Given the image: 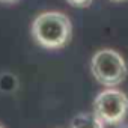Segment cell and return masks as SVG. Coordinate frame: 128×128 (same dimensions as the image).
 I'll return each mask as SVG.
<instances>
[{
    "label": "cell",
    "mask_w": 128,
    "mask_h": 128,
    "mask_svg": "<svg viewBox=\"0 0 128 128\" xmlns=\"http://www.w3.org/2000/svg\"><path fill=\"white\" fill-rule=\"evenodd\" d=\"M32 38L45 50H60L66 47L72 36L71 18L60 11L39 12L32 21Z\"/></svg>",
    "instance_id": "obj_1"
},
{
    "label": "cell",
    "mask_w": 128,
    "mask_h": 128,
    "mask_svg": "<svg viewBox=\"0 0 128 128\" xmlns=\"http://www.w3.org/2000/svg\"><path fill=\"white\" fill-rule=\"evenodd\" d=\"M90 72L100 84L116 88L126 78L128 68L119 51L113 48H101L95 51L90 59Z\"/></svg>",
    "instance_id": "obj_2"
},
{
    "label": "cell",
    "mask_w": 128,
    "mask_h": 128,
    "mask_svg": "<svg viewBox=\"0 0 128 128\" xmlns=\"http://www.w3.org/2000/svg\"><path fill=\"white\" fill-rule=\"evenodd\" d=\"M94 114L104 125H118L128 114V96L118 88L101 90L94 100Z\"/></svg>",
    "instance_id": "obj_3"
},
{
    "label": "cell",
    "mask_w": 128,
    "mask_h": 128,
    "mask_svg": "<svg viewBox=\"0 0 128 128\" xmlns=\"http://www.w3.org/2000/svg\"><path fill=\"white\" fill-rule=\"evenodd\" d=\"M70 128H104V124L94 113H78L71 119Z\"/></svg>",
    "instance_id": "obj_4"
},
{
    "label": "cell",
    "mask_w": 128,
    "mask_h": 128,
    "mask_svg": "<svg viewBox=\"0 0 128 128\" xmlns=\"http://www.w3.org/2000/svg\"><path fill=\"white\" fill-rule=\"evenodd\" d=\"M65 2L72 6V8H78V9H83V8H88L94 3V0H65Z\"/></svg>",
    "instance_id": "obj_5"
},
{
    "label": "cell",
    "mask_w": 128,
    "mask_h": 128,
    "mask_svg": "<svg viewBox=\"0 0 128 128\" xmlns=\"http://www.w3.org/2000/svg\"><path fill=\"white\" fill-rule=\"evenodd\" d=\"M0 2H6L8 3V2H15V0H0Z\"/></svg>",
    "instance_id": "obj_6"
},
{
    "label": "cell",
    "mask_w": 128,
    "mask_h": 128,
    "mask_svg": "<svg viewBox=\"0 0 128 128\" xmlns=\"http://www.w3.org/2000/svg\"><path fill=\"white\" fill-rule=\"evenodd\" d=\"M112 2H125V0H112Z\"/></svg>",
    "instance_id": "obj_7"
},
{
    "label": "cell",
    "mask_w": 128,
    "mask_h": 128,
    "mask_svg": "<svg viewBox=\"0 0 128 128\" xmlns=\"http://www.w3.org/2000/svg\"><path fill=\"white\" fill-rule=\"evenodd\" d=\"M0 128H3V126H2V125H0Z\"/></svg>",
    "instance_id": "obj_8"
}]
</instances>
